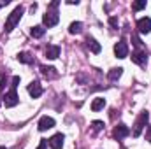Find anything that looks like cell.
I'll return each instance as SVG.
<instances>
[{"label":"cell","instance_id":"1","mask_svg":"<svg viewBox=\"0 0 151 149\" xmlns=\"http://www.w3.org/2000/svg\"><path fill=\"white\" fill-rule=\"evenodd\" d=\"M18 84H19V75H14V77H12V84H11V91L5 93V97H4V105H5V107H14V105H18V102H19L18 93H16Z\"/></svg>","mask_w":151,"mask_h":149},{"label":"cell","instance_id":"2","mask_svg":"<svg viewBox=\"0 0 151 149\" xmlns=\"http://www.w3.org/2000/svg\"><path fill=\"white\" fill-rule=\"evenodd\" d=\"M148 121H150V112L142 111L141 114H139V117L135 119V125H134V128H132V137H135V139H137V137L142 133V130L146 128Z\"/></svg>","mask_w":151,"mask_h":149},{"label":"cell","instance_id":"3","mask_svg":"<svg viewBox=\"0 0 151 149\" xmlns=\"http://www.w3.org/2000/svg\"><path fill=\"white\" fill-rule=\"evenodd\" d=\"M23 7L19 5V7H16L11 14H9V18L5 19V32H12L14 28H16V25L19 23V19H21V16H23Z\"/></svg>","mask_w":151,"mask_h":149},{"label":"cell","instance_id":"4","mask_svg":"<svg viewBox=\"0 0 151 149\" xmlns=\"http://www.w3.org/2000/svg\"><path fill=\"white\" fill-rule=\"evenodd\" d=\"M58 21H60V16H58V12H56V11H47V12L42 16V23H44L47 28L56 27V25H58Z\"/></svg>","mask_w":151,"mask_h":149},{"label":"cell","instance_id":"5","mask_svg":"<svg viewBox=\"0 0 151 149\" xmlns=\"http://www.w3.org/2000/svg\"><path fill=\"white\" fill-rule=\"evenodd\" d=\"M132 62L137 63L139 67H146V63H148V53H146V49H137V51H134V53H132Z\"/></svg>","mask_w":151,"mask_h":149},{"label":"cell","instance_id":"6","mask_svg":"<svg viewBox=\"0 0 151 149\" xmlns=\"http://www.w3.org/2000/svg\"><path fill=\"white\" fill-rule=\"evenodd\" d=\"M114 54L116 58H127L128 56V44L125 40H119L114 44Z\"/></svg>","mask_w":151,"mask_h":149},{"label":"cell","instance_id":"7","mask_svg":"<svg viewBox=\"0 0 151 149\" xmlns=\"http://www.w3.org/2000/svg\"><path fill=\"white\" fill-rule=\"evenodd\" d=\"M55 126V119L53 117H49V116H42L40 119H39V132H46V130H49V128H53Z\"/></svg>","mask_w":151,"mask_h":149},{"label":"cell","instance_id":"8","mask_svg":"<svg viewBox=\"0 0 151 149\" xmlns=\"http://www.w3.org/2000/svg\"><path fill=\"white\" fill-rule=\"evenodd\" d=\"M137 32L139 34H150L151 32V18H141L137 21Z\"/></svg>","mask_w":151,"mask_h":149},{"label":"cell","instance_id":"9","mask_svg":"<svg viewBox=\"0 0 151 149\" xmlns=\"http://www.w3.org/2000/svg\"><path fill=\"white\" fill-rule=\"evenodd\" d=\"M63 140H65V137H63L62 133H55V135L47 140V144H49V148H51V149H62Z\"/></svg>","mask_w":151,"mask_h":149},{"label":"cell","instance_id":"10","mask_svg":"<svg viewBox=\"0 0 151 149\" xmlns=\"http://www.w3.org/2000/svg\"><path fill=\"white\" fill-rule=\"evenodd\" d=\"M28 93H30L32 98H39V97L42 95V86H40L39 81H32V82L28 84Z\"/></svg>","mask_w":151,"mask_h":149},{"label":"cell","instance_id":"11","mask_svg":"<svg viewBox=\"0 0 151 149\" xmlns=\"http://www.w3.org/2000/svg\"><path fill=\"white\" fill-rule=\"evenodd\" d=\"M130 133V130H128V126L127 125H118L116 128L113 130V137L114 139H118V140H121L123 137H127Z\"/></svg>","mask_w":151,"mask_h":149},{"label":"cell","instance_id":"12","mask_svg":"<svg viewBox=\"0 0 151 149\" xmlns=\"http://www.w3.org/2000/svg\"><path fill=\"white\" fill-rule=\"evenodd\" d=\"M40 74L44 75L46 79H56L58 77V72H56L55 67H46V65L40 67Z\"/></svg>","mask_w":151,"mask_h":149},{"label":"cell","instance_id":"13","mask_svg":"<svg viewBox=\"0 0 151 149\" xmlns=\"http://www.w3.org/2000/svg\"><path fill=\"white\" fill-rule=\"evenodd\" d=\"M86 46H88V47H90V51H91V53H95V54H99V53L102 51V46H100V44H99L93 37H90V35L86 37Z\"/></svg>","mask_w":151,"mask_h":149},{"label":"cell","instance_id":"14","mask_svg":"<svg viewBox=\"0 0 151 149\" xmlns=\"http://www.w3.org/2000/svg\"><path fill=\"white\" fill-rule=\"evenodd\" d=\"M58 56H60V46H47L46 47V58L56 60Z\"/></svg>","mask_w":151,"mask_h":149},{"label":"cell","instance_id":"15","mask_svg":"<svg viewBox=\"0 0 151 149\" xmlns=\"http://www.w3.org/2000/svg\"><path fill=\"white\" fill-rule=\"evenodd\" d=\"M81 32H83V23H81V21H74V23H70V27H69V34L77 35V34H81Z\"/></svg>","mask_w":151,"mask_h":149},{"label":"cell","instance_id":"16","mask_svg":"<svg viewBox=\"0 0 151 149\" xmlns=\"http://www.w3.org/2000/svg\"><path fill=\"white\" fill-rule=\"evenodd\" d=\"M44 34H46V28H44V27H40V25L34 27V28L30 30V35H32L34 39H40Z\"/></svg>","mask_w":151,"mask_h":149},{"label":"cell","instance_id":"17","mask_svg":"<svg viewBox=\"0 0 151 149\" xmlns=\"http://www.w3.org/2000/svg\"><path fill=\"white\" fill-rule=\"evenodd\" d=\"M104 107H106V100H104V98H95V100L91 102V111L93 112L100 111V109H104Z\"/></svg>","mask_w":151,"mask_h":149},{"label":"cell","instance_id":"18","mask_svg":"<svg viewBox=\"0 0 151 149\" xmlns=\"http://www.w3.org/2000/svg\"><path fill=\"white\" fill-rule=\"evenodd\" d=\"M121 74H123V69H121V67H118V69H111V70H109V74H107V77H109L111 81H116V79H119V77H121Z\"/></svg>","mask_w":151,"mask_h":149},{"label":"cell","instance_id":"19","mask_svg":"<svg viewBox=\"0 0 151 149\" xmlns=\"http://www.w3.org/2000/svg\"><path fill=\"white\" fill-rule=\"evenodd\" d=\"M18 60H19L21 63H34V56H32L30 53H19V54H18Z\"/></svg>","mask_w":151,"mask_h":149},{"label":"cell","instance_id":"20","mask_svg":"<svg viewBox=\"0 0 151 149\" xmlns=\"http://www.w3.org/2000/svg\"><path fill=\"white\" fill-rule=\"evenodd\" d=\"M102 128H104V123H102V121H93V123H91V133H93V135L99 133Z\"/></svg>","mask_w":151,"mask_h":149},{"label":"cell","instance_id":"21","mask_svg":"<svg viewBox=\"0 0 151 149\" xmlns=\"http://www.w3.org/2000/svg\"><path fill=\"white\" fill-rule=\"evenodd\" d=\"M146 7V0H139V2H134L132 4V9L134 11H142Z\"/></svg>","mask_w":151,"mask_h":149},{"label":"cell","instance_id":"22","mask_svg":"<svg viewBox=\"0 0 151 149\" xmlns=\"http://www.w3.org/2000/svg\"><path fill=\"white\" fill-rule=\"evenodd\" d=\"M132 42H134V46L137 49H142V42H141V39L137 37V35H132Z\"/></svg>","mask_w":151,"mask_h":149},{"label":"cell","instance_id":"23","mask_svg":"<svg viewBox=\"0 0 151 149\" xmlns=\"http://www.w3.org/2000/svg\"><path fill=\"white\" fill-rule=\"evenodd\" d=\"M109 23H111L113 28H118V19L116 18H109Z\"/></svg>","mask_w":151,"mask_h":149},{"label":"cell","instance_id":"24","mask_svg":"<svg viewBox=\"0 0 151 149\" xmlns=\"http://www.w3.org/2000/svg\"><path fill=\"white\" fill-rule=\"evenodd\" d=\"M47 146H49V144H47V140H40V144H39L37 149H47Z\"/></svg>","mask_w":151,"mask_h":149},{"label":"cell","instance_id":"25","mask_svg":"<svg viewBox=\"0 0 151 149\" xmlns=\"http://www.w3.org/2000/svg\"><path fill=\"white\" fill-rule=\"evenodd\" d=\"M4 86H5V77L2 75V77H0V93H2V90H4Z\"/></svg>","mask_w":151,"mask_h":149},{"label":"cell","instance_id":"26","mask_svg":"<svg viewBox=\"0 0 151 149\" xmlns=\"http://www.w3.org/2000/svg\"><path fill=\"white\" fill-rule=\"evenodd\" d=\"M58 4H60V2H58V0H55V2H51V4H49V7H51V9H56V7H58Z\"/></svg>","mask_w":151,"mask_h":149},{"label":"cell","instance_id":"27","mask_svg":"<svg viewBox=\"0 0 151 149\" xmlns=\"http://www.w3.org/2000/svg\"><path fill=\"white\" fill-rule=\"evenodd\" d=\"M146 139H148V142H151V126L148 128V132H146Z\"/></svg>","mask_w":151,"mask_h":149},{"label":"cell","instance_id":"28","mask_svg":"<svg viewBox=\"0 0 151 149\" xmlns=\"http://www.w3.org/2000/svg\"><path fill=\"white\" fill-rule=\"evenodd\" d=\"M5 4H9V0H4V2H0V7H4Z\"/></svg>","mask_w":151,"mask_h":149},{"label":"cell","instance_id":"29","mask_svg":"<svg viewBox=\"0 0 151 149\" xmlns=\"http://www.w3.org/2000/svg\"><path fill=\"white\" fill-rule=\"evenodd\" d=\"M0 149H5V148H4V146H0Z\"/></svg>","mask_w":151,"mask_h":149}]
</instances>
